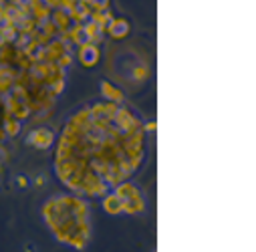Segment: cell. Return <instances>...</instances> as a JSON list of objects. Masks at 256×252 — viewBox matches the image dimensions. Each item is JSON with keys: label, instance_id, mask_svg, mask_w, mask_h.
Returning a JSON list of instances; mask_svg holds the SVG:
<instances>
[{"label": "cell", "instance_id": "obj_1", "mask_svg": "<svg viewBox=\"0 0 256 252\" xmlns=\"http://www.w3.org/2000/svg\"><path fill=\"white\" fill-rule=\"evenodd\" d=\"M42 218L52 236L77 250H83L91 240L89 206L77 194H60L42 206Z\"/></svg>", "mask_w": 256, "mask_h": 252}, {"label": "cell", "instance_id": "obj_2", "mask_svg": "<svg viewBox=\"0 0 256 252\" xmlns=\"http://www.w3.org/2000/svg\"><path fill=\"white\" fill-rule=\"evenodd\" d=\"M52 142H54V134L48 128H36L26 138V144L36 148V150H48L52 146Z\"/></svg>", "mask_w": 256, "mask_h": 252}, {"label": "cell", "instance_id": "obj_3", "mask_svg": "<svg viewBox=\"0 0 256 252\" xmlns=\"http://www.w3.org/2000/svg\"><path fill=\"white\" fill-rule=\"evenodd\" d=\"M99 46L95 42H85V44H79L77 48V58L83 67H95L97 62H99Z\"/></svg>", "mask_w": 256, "mask_h": 252}, {"label": "cell", "instance_id": "obj_4", "mask_svg": "<svg viewBox=\"0 0 256 252\" xmlns=\"http://www.w3.org/2000/svg\"><path fill=\"white\" fill-rule=\"evenodd\" d=\"M130 30H132V24H130V20L127 18H111L109 20V24H107V28H105V32H109V36L111 38H115V40H121V38H125L127 34H130Z\"/></svg>", "mask_w": 256, "mask_h": 252}, {"label": "cell", "instance_id": "obj_5", "mask_svg": "<svg viewBox=\"0 0 256 252\" xmlns=\"http://www.w3.org/2000/svg\"><path fill=\"white\" fill-rule=\"evenodd\" d=\"M103 210L107 212V214H111V216H117V214H121L123 212V202H121V198L117 196V194H105L103 196Z\"/></svg>", "mask_w": 256, "mask_h": 252}, {"label": "cell", "instance_id": "obj_6", "mask_svg": "<svg viewBox=\"0 0 256 252\" xmlns=\"http://www.w3.org/2000/svg\"><path fill=\"white\" fill-rule=\"evenodd\" d=\"M101 95L105 97V101H113V103H123V91L121 89H117L113 83H109V81H103L101 83Z\"/></svg>", "mask_w": 256, "mask_h": 252}, {"label": "cell", "instance_id": "obj_7", "mask_svg": "<svg viewBox=\"0 0 256 252\" xmlns=\"http://www.w3.org/2000/svg\"><path fill=\"white\" fill-rule=\"evenodd\" d=\"M144 210H146V200H144L142 194L136 196V198H132V200H125L123 202V212L125 214H140Z\"/></svg>", "mask_w": 256, "mask_h": 252}, {"label": "cell", "instance_id": "obj_8", "mask_svg": "<svg viewBox=\"0 0 256 252\" xmlns=\"http://www.w3.org/2000/svg\"><path fill=\"white\" fill-rule=\"evenodd\" d=\"M89 6L93 12H99V10H109V0H87Z\"/></svg>", "mask_w": 256, "mask_h": 252}, {"label": "cell", "instance_id": "obj_9", "mask_svg": "<svg viewBox=\"0 0 256 252\" xmlns=\"http://www.w3.org/2000/svg\"><path fill=\"white\" fill-rule=\"evenodd\" d=\"M154 130H156V121H150L148 125H144V132H146V134H148V132H154Z\"/></svg>", "mask_w": 256, "mask_h": 252}]
</instances>
